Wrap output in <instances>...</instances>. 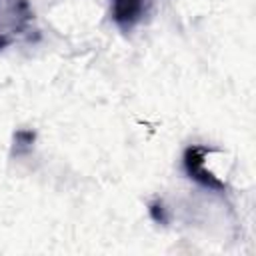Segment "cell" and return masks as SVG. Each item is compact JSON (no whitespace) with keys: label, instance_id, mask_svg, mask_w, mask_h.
<instances>
[{"label":"cell","instance_id":"obj_1","mask_svg":"<svg viewBox=\"0 0 256 256\" xmlns=\"http://www.w3.org/2000/svg\"><path fill=\"white\" fill-rule=\"evenodd\" d=\"M34 30V10L30 0H0V50L28 40Z\"/></svg>","mask_w":256,"mask_h":256},{"label":"cell","instance_id":"obj_4","mask_svg":"<svg viewBox=\"0 0 256 256\" xmlns=\"http://www.w3.org/2000/svg\"><path fill=\"white\" fill-rule=\"evenodd\" d=\"M32 142H34V132H30V130H18V132H16V136H14L16 154L20 152V148L30 150V148H32Z\"/></svg>","mask_w":256,"mask_h":256},{"label":"cell","instance_id":"obj_3","mask_svg":"<svg viewBox=\"0 0 256 256\" xmlns=\"http://www.w3.org/2000/svg\"><path fill=\"white\" fill-rule=\"evenodd\" d=\"M150 0H112V20L122 32L134 30L148 14Z\"/></svg>","mask_w":256,"mask_h":256},{"label":"cell","instance_id":"obj_2","mask_svg":"<svg viewBox=\"0 0 256 256\" xmlns=\"http://www.w3.org/2000/svg\"><path fill=\"white\" fill-rule=\"evenodd\" d=\"M210 150L206 146H188L184 150L182 156V164H184V172L188 174L190 180L198 182L200 186L208 188V190H224V182L218 180L210 170H206V154Z\"/></svg>","mask_w":256,"mask_h":256}]
</instances>
